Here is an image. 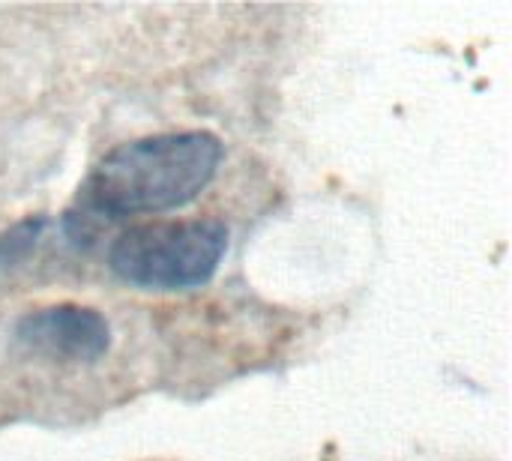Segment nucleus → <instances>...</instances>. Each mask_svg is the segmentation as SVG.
Segmentation results:
<instances>
[{
    "mask_svg": "<svg viewBox=\"0 0 512 461\" xmlns=\"http://www.w3.org/2000/svg\"><path fill=\"white\" fill-rule=\"evenodd\" d=\"M15 342L51 363H96L111 348V327L105 315L90 306L57 303L27 312L15 324Z\"/></svg>",
    "mask_w": 512,
    "mask_h": 461,
    "instance_id": "3",
    "label": "nucleus"
},
{
    "mask_svg": "<svg viewBox=\"0 0 512 461\" xmlns=\"http://www.w3.org/2000/svg\"><path fill=\"white\" fill-rule=\"evenodd\" d=\"M45 225H48V219L42 213H36V216H27V219L15 222L12 228H6L0 234V270L21 264L33 252V246L39 243Z\"/></svg>",
    "mask_w": 512,
    "mask_h": 461,
    "instance_id": "4",
    "label": "nucleus"
},
{
    "mask_svg": "<svg viewBox=\"0 0 512 461\" xmlns=\"http://www.w3.org/2000/svg\"><path fill=\"white\" fill-rule=\"evenodd\" d=\"M228 249L222 219L144 222L126 228L108 249V267L129 285L189 291L213 279Z\"/></svg>",
    "mask_w": 512,
    "mask_h": 461,
    "instance_id": "2",
    "label": "nucleus"
},
{
    "mask_svg": "<svg viewBox=\"0 0 512 461\" xmlns=\"http://www.w3.org/2000/svg\"><path fill=\"white\" fill-rule=\"evenodd\" d=\"M222 162L213 132H162L114 147L84 177L63 228L72 240H90L102 225L141 213H165L195 201Z\"/></svg>",
    "mask_w": 512,
    "mask_h": 461,
    "instance_id": "1",
    "label": "nucleus"
}]
</instances>
